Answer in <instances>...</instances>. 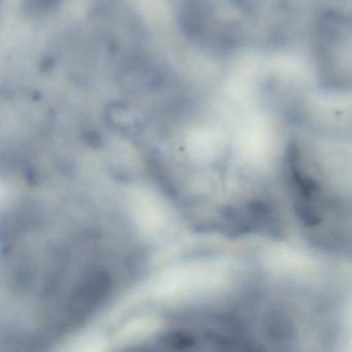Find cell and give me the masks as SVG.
Segmentation results:
<instances>
[{
	"instance_id": "6da1fadb",
	"label": "cell",
	"mask_w": 352,
	"mask_h": 352,
	"mask_svg": "<svg viewBox=\"0 0 352 352\" xmlns=\"http://www.w3.org/2000/svg\"><path fill=\"white\" fill-rule=\"evenodd\" d=\"M317 32L316 52L323 77L331 85H352V20L325 17Z\"/></svg>"
}]
</instances>
